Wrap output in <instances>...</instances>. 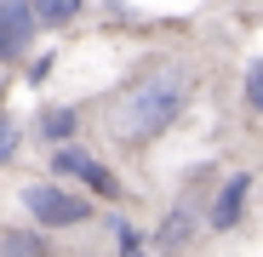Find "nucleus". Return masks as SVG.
Instances as JSON below:
<instances>
[{
  "mask_svg": "<svg viewBox=\"0 0 263 257\" xmlns=\"http://www.w3.org/2000/svg\"><path fill=\"white\" fill-rule=\"evenodd\" d=\"M189 92H195L189 63H178V57H155L149 69H138V74H132L120 92L109 97V137L126 143V149L160 143L172 126L183 120Z\"/></svg>",
  "mask_w": 263,
  "mask_h": 257,
  "instance_id": "obj_1",
  "label": "nucleus"
},
{
  "mask_svg": "<svg viewBox=\"0 0 263 257\" xmlns=\"http://www.w3.org/2000/svg\"><path fill=\"white\" fill-rule=\"evenodd\" d=\"M23 211H29V218L40 223V229H86V223H92V200H86L80 189H69V183H23Z\"/></svg>",
  "mask_w": 263,
  "mask_h": 257,
  "instance_id": "obj_2",
  "label": "nucleus"
},
{
  "mask_svg": "<svg viewBox=\"0 0 263 257\" xmlns=\"http://www.w3.org/2000/svg\"><path fill=\"white\" fill-rule=\"evenodd\" d=\"M52 177H74L86 194L120 200V183H115V171H109L103 160H92L86 149H74V137H69V143H52Z\"/></svg>",
  "mask_w": 263,
  "mask_h": 257,
  "instance_id": "obj_3",
  "label": "nucleus"
},
{
  "mask_svg": "<svg viewBox=\"0 0 263 257\" xmlns=\"http://www.w3.org/2000/svg\"><path fill=\"white\" fill-rule=\"evenodd\" d=\"M34 34L40 23H34L29 0H0V63H23L34 52Z\"/></svg>",
  "mask_w": 263,
  "mask_h": 257,
  "instance_id": "obj_4",
  "label": "nucleus"
},
{
  "mask_svg": "<svg viewBox=\"0 0 263 257\" xmlns=\"http://www.w3.org/2000/svg\"><path fill=\"white\" fill-rule=\"evenodd\" d=\"M246 200H252V171H229L223 189H217V194H212V206H206V229H217V234L240 229Z\"/></svg>",
  "mask_w": 263,
  "mask_h": 257,
  "instance_id": "obj_5",
  "label": "nucleus"
},
{
  "mask_svg": "<svg viewBox=\"0 0 263 257\" xmlns=\"http://www.w3.org/2000/svg\"><path fill=\"white\" fill-rule=\"evenodd\" d=\"M74 132H80V114H74L69 103H46V109L34 114V137H40V143H69Z\"/></svg>",
  "mask_w": 263,
  "mask_h": 257,
  "instance_id": "obj_6",
  "label": "nucleus"
},
{
  "mask_svg": "<svg viewBox=\"0 0 263 257\" xmlns=\"http://www.w3.org/2000/svg\"><path fill=\"white\" fill-rule=\"evenodd\" d=\"M189 234H195V206L178 200V206L166 211V223L149 234V246H166V251H172V246H189Z\"/></svg>",
  "mask_w": 263,
  "mask_h": 257,
  "instance_id": "obj_7",
  "label": "nucleus"
},
{
  "mask_svg": "<svg viewBox=\"0 0 263 257\" xmlns=\"http://www.w3.org/2000/svg\"><path fill=\"white\" fill-rule=\"evenodd\" d=\"M29 6H34V23L40 29H69L86 12V0H29Z\"/></svg>",
  "mask_w": 263,
  "mask_h": 257,
  "instance_id": "obj_8",
  "label": "nucleus"
},
{
  "mask_svg": "<svg viewBox=\"0 0 263 257\" xmlns=\"http://www.w3.org/2000/svg\"><path fill=\"white\" fill-rule=\"evenodd\" d=\"M52 240L46 234H34V229H6L0 234V251H12V257H29V251H46Z\"/></svg>",
  "mask_w": 263,
  "mask_h": 257,
  "instance_id": "obj_9",
  "label": "nucleus"
},
{
  "mask_svg": "<svg viewBox=\"0 0 263 257\" xmlns=\"http://www.w3.org/2000/svg\"><path fill=\"white\" fill-rule=\"evenodd\" d=\"M23 137H29V132H23V126H17V120H12L6 109H0V166H12V160H17Z\"/></svg>",
  "mask_w": 263,
  "mask_h": 257,
  "instance_id": "obj_10",
  "label": "nucleus"
},
{
  "mask_svg": "<svg viewBox=\"0 0 263 257\" xmlns=\"http://www.w3.org/2000/svg\"><path fill=\"white\" fill-rule=\"evenodd\" d=\"M240 80H246V86H240V92H246V103H252V114H263V57H252Z\"/></svg>",
  "mask_w": 263,
  "mask_h": 257,
  "instance_id": "obj_11",
  "label": "nucleus"
},
{
  "mask_svg": "<svg viewBox=\"0 0 263 257\" xmlns=\"http://www.w3.org/2000/svg\"><path fill=\"white\" fill-rule=\"evenodd\" d=\"M109 223H115V246H120V251H138V246H143V234L132 229L126 218H109Z\"/></svg>",
  "mask_w": 263,
  "mask_h": 257,
  "instance_id": "obj_12",
  "label": "nucleus"
}]
</instances>
